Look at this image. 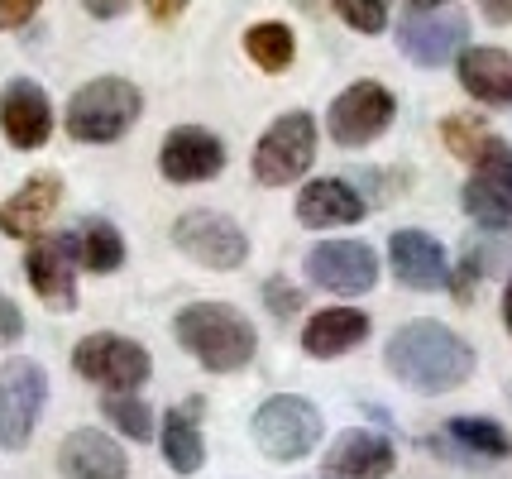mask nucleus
<instances>
[{"mask_svg": "<svg viewBox=\"0 0 512 479\" xmlns=\"http://www.w3.org/2000/svg\"><path fill=\"white\" fill-rule=\"evenodd\" d=\"M58 202H63V178L58 173H34V178L20 183V192H10L0 202V230L10 240H39L44 226L53 221Z\"/></svg>", "mask_w": 512, "mask_h": 479, "instance_id": "obj_17", "label": "nucleus"}, {"mask_svg": "<svg viewBox=\"0 0 512 479\" xmlns=\"http://www.w3.org/2000/svg\"><path fill=\"white\" fill-rule=\"evenodd\" d=\"M441 139H446V149L455 154V159L474 163L498 135H493L479 115H446V120H441Z\"/></svg>", "mask_w": 512, "mask_h": 479, "instance_id": "obj_28", "label": "nucleus"}, {"mask_svg": "<svg viewBox=\"0 0 512 479\" xmlns=\"http://www.w3.org/2000/svg\"><path fill=\"white\" fill-rule=\"evenodd\" d=\"M264 302L278 312V317H292L297 312V302H302V293H292L283 278H268V288H264Z\"/></svg>", "mask_w": 512, "mask_h": 479, "instance_id": "obj_31", "label": "nucleus"}, {"mask_svg": "<svg viewBox=\"0 0 512 479\" xmlns=\"http://www.w3.org/2000/svg\"><path fill=\"white\" fill-rule=\"evenodd\" d=\"M503 326H508V336H512V278H508V288H503Z\"/></svg>", "mask_w": 512, "mask_h": 479, "instance_id": "obj_36", "label": "nucleus"}, {"mask_svg": "<svg viewBox=\"0 0 512 479\" xmlns=\"http://www.w3.org/2000/svg\"><path fill=\"white\" fill-rule=\"evenodd\" d=\"M446 432L455 446H465L469 456L479 460H508L512 456V436L493 422V417H450Z\"/></svg>", "mask_w": 512, "mask_h": 479, "instance_id": "obj_26", "label": "nucleus"}, {"mask_svg": "<svg viewBox=\"0 0 512 479\" xmlns=\"http://www.w3.org/2000/svg\"><path fill=\"white\" fill-rule=\"evenodd\" d=\"M331 10L359 34H383L388 29V0H331Z\"/></svg>", "mask_w": 512, "mask_h": 479, "instance_id": "obj_29", "label": "nucleus"}, {"mask_svg": "<svg viewBox=\"0 0 512 479\" xmlns=\"http://www.w3.org/2000/svg\"><path fill=\"white\" fill-rule=\"evenodd\" d=\"M364 341H369V312H359V307H321L302 331V350L312 360H335Z\"/></svg>", "mask_w": 512, "mask_h": 479, "instance_id": "obj_22", "label": "nucleus"}, {"mask_svg": "<svg viewBox=\"0 0 512 479\" xmlns=\"http://www.w3.org/2000/svg\"><path fill=\"white\" fill-rule=\"evenodd\" d=\"M158 446L173 475H197L206 465V436H201L197 408H168L158 422Z\"/></svg>", "mask_w": 512, "mask_h": 479, "instance_id": "obj_23", "label": "nucleus"}, {"mask_svg": "<svg viewBox=\"0 0 512 479\" xmlns=\"http://www.w3.org/2000/svg\"><path fill=\"white\" fill-rule=\"evenodd\" d=\"M297 221L307 230H345V226H359L369 202L359 197V187H350L345 178H316L297 192Z\"/></svg>", "mask_w": 512, "mask_h": 479, "instance_id": "obj_19", "label": "nucleus"}, {"mask_svg": "<svg viewBox=\"0 0 512 479\" xmlns=\"http://www.w3.org/2000/svg\"><path fill=\"white\" fill-rule=\"evenodd\" d=\"M307 278L321 293L335 297H364L379 283V254L364 240H321L307 254Z\"/></svg>", "mask_w": 512, "mask_h": 479, "instance_id": "obj_11", "label": "nucleus"}, {"mask_svg": "<svg viewBox=\"0 0 512 479\" xmlns=\"http://www.w3.org/2000/svg\"><path fill=\"white\" fill-rule=\"evenodd\" d=\"M24 336V312L0 293V345H15Z\"/></svg>", "mask_w": 512, "mask_h": 479, "instance_id": "obj_32", "label": "nucleus"}, {"mask_svg": "<svg viewBox=\"0 0 512 479\" xmlns=\"http://www.w3.org/2000/svg\"><path fill=\"white\" fill-rule=\"evenodd\" d=\"M383 365L417 393H450L474 374V345L446 321H407L383 345Z\"/></svg>", "mask_w": 512, "mask_h": 479, "instance_id": "obj_1", "label": "nucleus"}, {"mask_svg": "<svg viewBox=\"0 0 512 479\" xmlns=\"http://www.w3.org/2000/svg\"><path fill=\"white\" fill-rule=\"evenodd\" d=\"M316 159V120L307 111H283L254 144V183L292 187Z\"/></svg>", "mask_w": 512, "mask_h": 479, "instance_id": "obj_5", "label": "nucleus"}, {"mask_svg": "<svg viewBox=\"0 0 512 479\" xmlns=\"http://www.w3.org/2000/svg\"><path fill=\"white\" fill-rule=\"evenodd\" d=\"M388 264H393V278H398L402 288H412V293H441L450 283V259L441 250V240L436 235H426V230H393V240H388Z\"/></svg>", "mask_w": 512, "mask_h": 479, "instance_id": "obj_15", "label": "nucleus"}, {"mask_svg": "<svg viewBox=\"0 0 512 479\" xmlns=\"http://www.w3.org/2000/svg\"><path fill=\"white\" fill-rule=\"evenodd\" d=\"M479 10L489 24H512V0H479Z\"/></svg>", "mask_w": 512, "mask_h": 479, "instance_id": "obj_35", "label": "nucleus"}, {"mask_svg": "<svg viewBox=\"0 0 512 479\" xmlns=\"http://www.w3.org/2000/svg\"><path fill=\"white\" fill-rule=\"evenodd\" d=\"M48 403V374L34 360H5L0 365V451H24L29 436L44 417Z\"/></svg>", "mask_w": 512, "mask_h": 479, "instance_id": "obj_7", "label": "nucleus"}, {"mask_svg": "<svg viewBox=\"0 0 512 479\" xmlns=\"http://www.w3.org/2000/svg\"><path fill=\"white\" fill-rule=\"evenodd\" d=\"M101 417L130 441H154V408L134 393H101Z\"/></svg>", "mask_w": 512, "mask_h": 479, "instance_id": "obj_27", "label": "nucleus"}, {"mask_svg": "<svg viewBox=\"0 0 512 479\" xmlns=\"http://www.w3.org/2000/svg\"><path fill=\"white\" fill-rule=\"evenodd\" d=\"M173 245H178L192 264L201 269H216V274H230V269H240L249 259V240L245 230L235 226L230 216L221 211H182L178 221H173Z\"/></svg>", "mask_w": 512, "mask_h": 479, "instance_id": "obj_9", "label": "nucleus"}, {"mask_svg": "<svg viewBox=\"0 0 512 479\" xmlns=\"http://www.w3.org/2000/svg\"><path fill=\"white\" fill-rule=\"evenodd\" d=\"M82 5H87L91 20H115V15L130 10V0H82Z\"/></svg>", "mask_w": 512, "mask_h": 479, "instance_id": "obj_33", "label": "nucleus"}, {"mask_svg": "<svg viewBox=\"0 0 512 479\" xmlns=\"http://www.w3.org/2000/svg\"><path fill=\"white\" fill-rule=\"evenodd\" d=\"M58 475L63 479H130V460L120 441L96 427H77L58 446Z\"/></svg>", "mask_w": 512, "mask_h": 479, "instance_id": "obj_18", "label": "nucleus"}, {"mask_svg": "<svg viewBox=\"0 0 512 479\" xmlns=\"http://www.w3.org/2000/svg\"><path fill=\"white\" fill-rule=\"evenodd\" d=\"M297 5H312V0H297Z\"/></svg>", "mask_w": 512, "mask_h": 479, "instance_id": "obj_38", "label": "nucleus"}, {"mask_svg": "<svg viewBox=\"0 0 512 479\" xmlns=\"http://www.w3.org/2000/svg\"><path fill=\"white\" fill-rule=\"evenodd\" d=\"M0 130L15 149H44L48 135H53V101L39 82L29 77H15L5 92H0Z\"/></svg>", "mask_w": 512, "mask_h": 479, "instance_id": "obj_16", "label": "nucleus"}, {"mask_svg": "<svg viewBox=\"0 0 512 479\" xmlns=\"http://www.w3.org/2000/svg\"><path fill=\"white\" fill-rule=\"evenodd\" d=\"M407 5H412V15H417V10H441V5H450V0H407Z\"/></svg>", "mask_w": 512, "mask_h": 479, "instance_id": "obj_37", "label": "nucleus"}, {"mask_svg": "<svg viewBox=\"0 0 512 479\" xmlns=\"http://www.w3.org/2000/svg\"><path fill=\"white\" fill-rule=\"evenodd\" d=\"M158 168H163L168 183L178 187L211 183L225 168V144L211 130H201V125H178V130H168L163 149H158Z\"/></svg>", "mask_w": 512, "mask_h": 479, "instance_id": "obj_14", "label": "nucleus"}, {"mask_svg": "<svg viewBox=\"0 0 512 479\" xmlns=\"http://www.w3.org/2000/svg\"><path fill=\"white\" fill-rule=\"evenodd\" d=\"M249 432H254V446H259L268 460H302L307 451L321 446L326 422H321V408H316V403L297 398V393H278V398H268V403L254 408Z\"/></svg>", "mask_w": 512, "mask_h": 479, "instance_id": "obj_4", "label": "nucleus"}, {"mask_svg": "<svg viewBox=\"0 0 512 479\" xmlns=\"http://www.w3.org/2000/svg\"><path fill=\"white\" fill-rule=\"evenodd\" d=\"M24 274H29V288L39 293L44 307L72 312V307H77V240H72V230L29 240Z\"/></svg>", "mask_w": 512, "mask_h": 479, "instance_id": "obj_12", "label": "nucleus"}, {"mask_svg": "<svg viewBox=\"0 0 512 479\" xmlns=\"http://www.w3.org/2000/svg\"><path fill=\"white\" fill-rule=\"evenodd\" d=\"M469 39V15L455 10V5H441V10H417L407 15L398 29V48L407 63L417 68H446L465 53Z\"/></svg>", "mask_w": 512, "mask_h": 479, "instance_id": "obj_10", "label": "nucleus"}, {"mask_svg": "<svg viewBox=\"0 0 512 479\" xmlns=\"http://www.w3.org/2000/svg\"><path fill=\"white\" fill-rule=\"evenodd\" d=\"M72 240H77V269H87V274H115L125 264V235L101 216L72 230Z\"/></svg>", "mask_w": 512, "mask_h": 479, "instance_id": "obj_24", "label": "nucleus"}, {"mask_svg": "<svg viewBox=\"0 0 512 479\" xmlns=\"http://www.w3.org/2000/svg\"><path fill=\"white\" fill-rule=\"evenodd\" d=\"M144 5H149V20H158V24L178 20L182 10H187V0H144Z\"/></svg>", "mask_w": 512, "mask_h": 479, "instance_id": "obj_34", "label": "nucleus"}, {"mask_svg": "<svg viewBox=\"0 0 512 479\" xmlns=\"http://www.w3.org/2000/svg\"><path fill=\"white\" fill-rule=\"evenodd\" d=\"M173 336L206 374H240L259 350L254 321L230 302H187L173 317Z\"/></svg>", "mask_w": 512, "mask_h": 479, "instance_id": "obj_2", "label": "nucleus"}, {"mask_svg": "<svg viewBox=\"0 0 512 479\" xmlns=\"http://www.w3.org/2000/svg\"><path fill=\"white\" fill-rule=\"evenodd\" d=\"M393 115H398V96L383 82H350L326 111V135L340 149H364L379 135H388Z\"/></svg>", "mask_w": 512, "mask_h": 479, "instance_id": "obj_8", "label": "nucleus"}, {"mask_svg": "<svg viewBox=\"0 0 512 479\" xmlns=\"http://www.w3.org/2000/svg\"><path fill=\"white\" fill-rule=\"evenodd\" d=\"M455 72H460V87H465L479 106H493V111H512V53L508 48H465L455 58Z\"/></svg>", "mask_w": 512, "mask_h": 479, "instance_id": "obj_21", "label": "nucleus"}, {"mask_svg": "<svg viewBox=\"0 0 512 479\" xmlns=\"http://www.w3.org/2000/svg\"><path fill=\"white\" fill-rule=\"evenodd\" d=\"M44 0H0V29H24V24L39 15Z\"/></svg>", "mask_w": 512, "mask_h": 479, "instance_id": "obj_30", "label": "nucleus"}, {"mask_svg": "<svg viewBox=\"0 0 512 479\" xmlns=\"http://www.w3.org/2000/svg\"><path fill=\"white\" fill-rule=\"evenodd\" d=\"M245 53L259 72H288L297 58V39L283 20H259L245 29Z\"/></svg>", "mask_w": 512, "mask_h": 479, "instance_id": "obj_25", "label": "nucleus"}, {"mask_svg": "<svg viewBox=\"0 0 512 479\" xmlns=\"http://www.w3.org/2000/svg\"><path fill=\"white\" fill-rule=\"evenodd\" d=\"M144 111V96L125 77H96L87 87H77L67 101V135L77 144H115L134 130V120Z\"/></svg>", "mask_w": 512, "mask_h": 479, "instance_id": "obj_3", "label": "nucleus"}, {"mask_svg": "<svg viewBox=\"0 0 512 479\" xmlns=\"http://www.w3.org/2000/svg\"><path fill=\"white\" fill-rule=\"evenodd\" d=\"M465 211L479 226H508L512 221V144L493 139L489 149L474 159V178L465 183Z\"/></svg>", "mask_w": 512, "mask_h": 479, "instance_id": "obj_13", "label": "nucleus"}, {"mask_svg": "<svg viewBox=\"0 0 512 479\" xmlns=\"http://www.w3.org/2000/svg\"><path fill=\"white\" fill-rule=\"evenodd\" d=\"M398 470V451L393 441L379 432H355L335 436V446L326 451V479H388Z\"/></svg>", "mask_w": 512, "mask_h": 479, "instance_id": "obj_20", "label": "nucleus"}, {"mask_svg": "<svg viewBox=\"0 0 512 479\" xmlns=\"http://www.w3.org/2000/svg\"><path fill=\"white\" fill-rule=\"evenodd\" d=\"M72 369L91 379L96 388H106V393H134V388L149 384V374H154V360H149V350L130 336H115V331H91L77 341L72 350Z\"/></svg>", "mask_w": 512, "mask_h": 479, "instance_id": "obj_6", "label": "nucleus"}]
</instances>
